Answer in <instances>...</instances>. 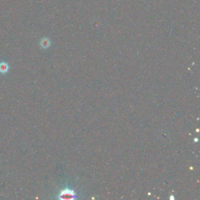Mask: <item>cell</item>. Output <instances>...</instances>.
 <instances>
[{
	"label": "cell",
	"mask_w": 200,
	"mask_h": 200,
	"mask_svg": "<svg viewBox=\"0 0 200 200\" xmlns=\"http://www.w3.org/2000/svg\"><path fill=\"white\" fill-rule=\"evenodd\" d=\"M76 198V194L75 191L68 188L61 190L58 196V199L60 200H74Z\"/></svg>",
	"instance_id": "obj_1"
},
{
	"label": "cell",
	"mask_w": 200,
	"mask_h": 200,
	"mask_svg": "<svg viewBox=\"0 0 200 200\" xmlns=\"http://www.w3.org/2000/svg\"><path fill=\"white\" fill-rule=\"evenodd\" d=\"M51 42L49 38H46V37L41 39V40L39 42V45L43 49L48 48L51 46Z\"/></svg>",
	"instance_id": "obj_2"
},
{
	"label": "cell",
	"mask_w": 200,
	"mask_h": 200,
	"mask_svg": "<svg viewBox=\"0 0 200 200\" xmlns=\"http://www.w3.org/2000/svg\"><path fill=\"white\" fill-rule=\"evenodd\" d=\"M9 69V65L5 62H0V73L2 74H5L8 72Z\"/></svg>",
	"instance_id": "obj_3"
}]
</instances>
